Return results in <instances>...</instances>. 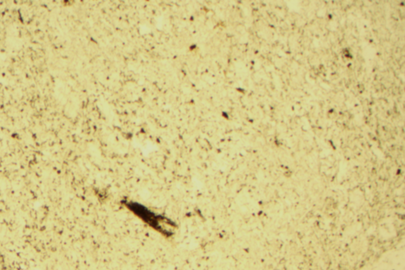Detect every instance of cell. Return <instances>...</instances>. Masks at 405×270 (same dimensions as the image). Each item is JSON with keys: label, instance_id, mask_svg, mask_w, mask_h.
Here are the masks:
<instances>
[{"label": "cell", "instance_id": "cell-1", "mask_svg": "<svg viewBox=\"0 0 405 270\" xmlns=\"http://www.w3.org/2000/svg\"><path fill=\"white\" fill-rule=\"evenodd\" d=\"M123 204L131 212L142 219V221L147 223L152 228L165 236H170L173 234L171 227H176V224L168 218L156 214L146 207L136 202L123 201Z\"/></svg>", "mask_w": 405, "mask_h": 270}]
</instances>
